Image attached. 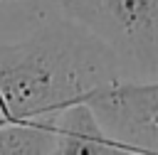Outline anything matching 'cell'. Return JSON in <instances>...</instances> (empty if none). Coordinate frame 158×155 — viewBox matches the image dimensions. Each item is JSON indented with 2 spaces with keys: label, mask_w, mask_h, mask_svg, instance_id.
<instances>
[{
  "label": "cell",
  "mask_w": 158,
  "mask_h": 155,
  "mask_svg": "<svg viewBox=\"0 0 158 155\" xmlns=\"http://www.w3.org/2000/svg\"><path fill=\"white\" fill-rule=\"evenodd\" d=\"M114 54L84 30L37 32L0 47V116L5 121H54L72 103L116 81Z\"/></svg>",
  "instance_id": "1"
},
{
  "label": "cell",
  "mask_w": 158,
  "mask_h": 155,
  "mask_svg": "<svg viewBox=\"0 0 158 155\" xmlns=\"http://www.w3.org/2000/svg\"><path fill=\"white\" fill-rule=\"evenodd\" d=\"M62 5L114 54L118 66L158 74V0H67Z\"/></svg>",
  "instance_id": "2"
},
{
  "label": "cell",
  "mask_w": 158,
  "mask_h": 155,
  "mask_svg": "<svg viewBox=\"0 0 158 155\" xmlns=\"http://www.w3.org/2000/svg\"><path fill=\"white\" fill-rule=\"evenodd\" d=\"M104 128L131 153H158V81L99 86L86 101Z\"/></svg>",
  "instance_id": "3"
},
{
  "label": "cell",
  "mask_w": 158,
  "mask_h": 155,
  "mask_svg": "<svg viewBox=\"0 0 158 155\" xmlns=\"http://www.w3.org/2000/svg\"><path fill=\"white\" fill-rule=\"evenodd\" d=\"M54 133H57V155L69 153H94V155H116V153H131L128 145L116 140L94 108L86 101L72 103L54 118Z\"/></svg>",
  "instance_id": "4"
},
{
  "label": "cell",
  "mask_w": 158,
  "mask_h": 155,
  "mask_svg": "<svg viewBox=\"0 0 158 155\" xmlns=\"http://www.w3.org/2000/svg\"><path fill=\"white\" fill-rule=\"evenodd\" d=\"M0 155H57L54 121H5L0 125Z\"/></svg>",
  "instance_id": "5"
},
{
  "label": "cell",
  "mask_w": 158,
  "mask_h": 155,
  "mask_svg": "<svg viewBox=\"0 0 158 155\" xmlns=\"http://www.w3.org/2000/svg\"><path fill=\"white\" fill-rule=\"evenodd\" d=\"M57 2H67V0H57Z\"/></svg>",
  "instance_id": "6"
}]
</instances>
